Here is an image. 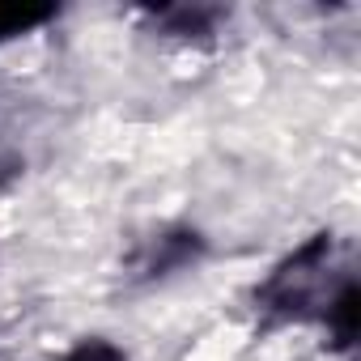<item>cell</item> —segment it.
<instances>
[{"mask_svg": "<svg viewBox=\"0 0 361 361\" xmlns=\"http://www.w3.org/2000/svg\"><path fill=\"white\" fill-rule=\"evenodd\" d=\"M56 18V5H9V0H0V47L47 26Z\"/></svg>", "mask_w": 361, "mask_h": 361, "instance_id": "cell-1", "label": "cell"}, {"mask_svg": "<svg viewBox=\"0 0 361 361\" xmlns=\"http://www.w3.org/2000/svg\"><path fill=\"white\" fill-rule=\"evenodd\" d=\"M64 361H128V357H123V348H115L111 340H85V344H77Z\"/></svg>", "mask_w": 361, "mask_h": 361, "instance_id": "cell-2", "label": "cell"}]
</instances>
